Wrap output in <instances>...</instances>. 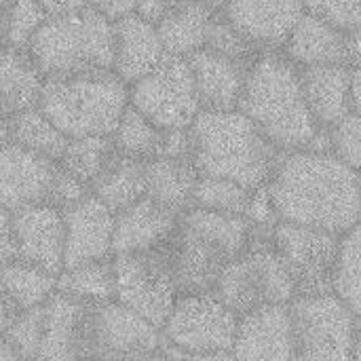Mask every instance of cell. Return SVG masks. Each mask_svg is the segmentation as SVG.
I'll use <instances>...</instances> for the list:
<instances>
[{"mask_svg":"<svg viewBox=\"0 0 361 361\" xmlns=\"http://www.w3.org/2000/svg\"><path fill=\"white\" fill-rule=\"evenodd\" d=\"M267 192L279 222L334 235L361 222V173L328 150L281 152Z\"/></svg>","mask_w":361,"mask_h":361,"instance_id":"obj_1","label":"cell"},{"mask_svg":"<svg viewBox=\"0 0 361 361\" xmlns=\"http://www.w3.org/2000/svg\"><path fill=\"white\" fill-rule=\"evenodd\" d=\"M237 110L252 118L279 152L313 148L324 133L305 99L300 70L275 51L250 61Z\"/></svg>","mask_w":361,"mask_h":361,"instance_id":"obj_2","label":"cell"},{"mask_svg":"<svg viewBox=\"0 0 361 361\" xmlns=\"http://www.w3.org/2000/svg\"><path fill=\"white\" fill-rule=\"evenodd\" d=\"M199 176L233 180L250 190L269 184L281 152L241 110H201L188 127Z\"/></svg>","mask_w":361,"mask_h":361,"instance_id":"obj_3","label":"cell"},{"mask_svg":"<svg viewBox=\"0 0 361 361\" xmlns=\"http://www.w3.org/2000/svg\"><path fill=\"white\" fill-rule=\"evenodd\" d=\"M252 233L254 228L243 216L186 209L163 245L178 292H212L220 273L252 245Z\"/></svg>","mask_w":361,"mask_h":361,"instance_id":"obj_4","label":"cell"},{"mask_svg":"<svg viewBox=\"0 0 361 361\" xmlns=\"http://www.w3.org/2000/svg\"><path fill=\"white\" fill-rule=\"evenodd\" d=\"M129 106V87L112 70L44 78L38 110L66 135H112Z\"/></svg>","mask_w":361,"mask_h":361,"instance_id":"obj_5","label":"cell"},{"mask_svg":"<svg viewBox=\"0 0 361 361\" xmlns=\"http://www.w3.org/2000/svg\"><path fill=\"white\" fill-rule=\"evenodd\" d=\"M27 53L44 78L114 68V23L87 6L49 17L32 36Z\"/></svg>","mask_w":361,"mask_h":361,"instance_id":"obj_6","label":"cell"},{"mask_svg":"<svg viewBox=\"0 0 361 361\" xmlns=\"http://www.w3.org/2000/svg\"><path fill=\"white\" fill-rule=\"evenodd\" d=\"M237 317L271 305H290L296 283L273 247H247L218 277L212 290Z\"/></svg>","mask_w":361,"mask_h":361,"instance_id":"obj_7","label":"cell"},{"mask_svg":"<svg viewBox=\"0 0 361 361\" xmlns=\"http://www.w3.org/2000/svg\"><path fill=\"white\" fill-rule=\"evenodd\" d=\"M296 361H353L355 315L334 294H298L290 302Z\"/></svg>","mask_w":361,"mask_h":361,"instance_id":"obj_8","label":"cell"},{"mask_svg":"<svg viewBox=\"0 0 361 361\" xmlns=\"http://www.w3.org/2000/svg\"><path fill=\"white\" fill-rule=\"evenodd\" d=\"M163 336L144 317L116 300L87 305L80 330L82 361H135L157 357Z\"/></svg>","mask_w":361,"mask_h":361,"instance_id":"obj_9","label":"cell"},{"mask_svg":"<svg viewBox=\"0 0 361 361\" xmlns=\"http://www.w3.org/2000/svg\"><path fill=\"white\" fill-rule=\"evenodd\" d=\"M112 267L114 300L161 330L180 296L165 247L112 256Z\"/></svg>","mask_w":361,"mask_h":361,"instance_id":"obj_10","label":"cell"},{"mask_svg":"<svg viewBox=\"0 0 361 361\" xmlns=\"http://www.w3.org/2000/svg\"><path fill=\"white\" fill-rule=\"evenodd\" d=\"M129 106L161 131L188 129L201 112L188 59L167 55L150 74L129 85Z\"/></svg>","mask_w":361,"mask_h":361,"instance_id":"obj_11","label":"cell"},{"mask_svg":"<svg viewBox=\"0 0 361 361\" xmlns=\"http://www.w3.org/2000/svg\"><path fill=\"white\" fill-rule=\"evenodd\" d=\"M239 317L214 294H180L161 328L163 341L182 353H222L235 343Z\"/></svg>","mask_w":361,"mask_h":361,"instance_id":"obj_12","label":"cell"},{"mask_svg":"<svg viewBox=\"0 0 361 361\" xmlns=\"http://www.w3.org/2000/svg\"><path fill=\"white\" fill-rule=\"evenodd\" d=\"M338 241L341 235L322 228L277 222L273 226L271 247L292 275L298 294H322L332 292Z\"/></svg>","mask_w":361,"mask_h":361,"instance_id":"obj_13","label":"cell"},{"mask_svg":"<svg viewBox=\"0 0 361 361\" xmlns=\"http://www.w3.org/2000/svg\"><path fill=\"white\" fill-rule=\"evenodd\" d=\"M57 161L13 142L0 146V207L15 214L32 205H51Z\"/></svg>","mask_w":361,"mask_h":361,"instance_id":"obj_14","label":"cell"},{"mask_svg":"<svg viewBox=\"0 0 361 361\" xmlns=\"http://www.w3.org/2000/svg\"><path fill=\"white\" fill-rule=\"evenodd\" d=\"M235 361H296V338L290 305H271L239 317Z\"/></svg>","mask_w":361,"mask_h":361,"instance_id":"obj_15","label":"cell"},{"mask_svg":"<svg viewBox=\"0 0 361 361\" xmlns=\"http://www.w3.org/2000/svg\"><path fill=\"white\" fill-rule=\"evenodd\" d=\"M17 258L44 269L51 275L63 271L66 224L61 209L53 205H32L13 214Z\"/></svg>","mask_w":361,"mask_h":361,"instance_id":"obj_16","label":"cell"},{"mask_svg":"<svg viewBox=\"0 0 361 361\" xmlns=\"http://www.w3.org/2000/svg\"><path fill=\"white\" fill-rule=\"evenodd\" d=\"M66 224L63 269L112 258L114 214L93 195L61 209Z\"/></svg>","mask_w":361,"mask_h":361,"instance_id":"obj_17","label":"cell"},{"mask_svg":"<svg viewBox=\"0 0 361 361\" xmlns=\"http://www.w3.org/2000/svg\"><path fill=\"white\" fill-rule=\"evenodd\" d=\"M220 13L254 47H283L307 6L305 0H226Z\"/></svg>","mask_w":361,"mask_h":361,"instance_id":"obj_18","label":"cell"},{"mask_svg":"<svg viewBox=\"0 0 361 361\" xmlns=\"http://www.w3.org/2000/svg\"><path fill=\"white\" fill-rule=\"evenodd\" d=\"M186 59L192 70L201 110H237L250 63L207 47Z\"/></svg>","mask_w":361,"mask_h":361,"instance_id":"obj_19","label":"cell"},{"mask_svg":"<svg viewBox=\"0 0 361 361\" xmlns=\"http://www.w3.org/2000/svg\"><path fill=\"white\" fill-rule=\"evenodd\" d=\"M167 57L157 23L133 13L114 21L112 72L129 87L150 74Z\"/></svg>","mask_w":361,"mask_h":361,"instance_id":"obj_20","label":"cell"},{"mask_svg":"<svg viewBox=\"0 0 361 361\" xmlns=\"http://www.w3.org/2000/svg\"><path fill=\"white\" fill-rule=\"evenodd\" d=\"M178 214L161 207L152 199H140L114 216L112 256L152 252L163 247L171 239L178 226Z\"/></svg>","mask_w":361,"mask_h":361,"instance_id":"obj_21","label":"cell"},{"mask_svg":"<svg viewBox=\"0 0 361 361\" xmlns=\"http://www.w3.org/2000/svg\"><path fill=\"white\" fill-rule=\"evenodd\" d=\"M286 57L296 68L347 66L345 32L319 15L305 13L283 42Z\"/></svg>","mask_w":361,"mask_h":361,"instance_id":"obj_22","label":"cell"},{"mask_svg":"<svg viewBox=\"0 0 361 361\" xmlns=\"http://www.w3.org/2000/svg\"><path fill=\"white\" fill-rule=\"evenodd\" d=\"M298 70L305 99L322 129L332 127L353 110L349 66H311Z\"/></svg>","mask_w":361,"mask_h":361,"instance_id":"obj_23","label":"cell"},{"mask_svg":"<svg viewBox=\"0 0 361 361\" xmlns=\"http://www.w3.org/2000/svg\"><path fill=\"white\" fill-rule=\"evenodd\" d=\"M82 302L55 292L44 305V332L36 361H82Z\"/></svg>","mask_w":361,"mask_h":361,"instance_id":"obj_24","label":"cell"},{"mask_svg":"<svg viewBox=\"0 0 361 361\" xmlns=\"http://www.w3.org/2000/svg\"><path fill=\"white\" fill-rule=\"evenodd\" d=\"M146 197L161 207L182 216L192 207L195 186L199 182V171L192 161L154 157L144 163Z\"/></svg>","mask_w":361,"mask_h":361,"instance_id":"obj_25","label":"cell"},{"mask_svg":"<svg viewBox=\"0 0 361 361\" xmlns=\"http://www.w3.org/2000/svg\"><path fill=\"white\" fill-rule=\"evenodd\" d=\"M44 76L32 61L27 49L0 47V112L8 118L36 108Z\"/></svg>","mask_w":361,"mask_h":361,"instance_id":"obj_26","label":"cell"},{"mask_svg":"<svg viewBox=\"0 0 361 361\" xmlns=\"http://www.w3.org/2000/svg\"><path fill=\"white\" fill-rule=\"evenodd\" d=\"M214 15L216 11H212L203 0H184L171 8L161 21H157L165 53L171 57H190L205 49Z\"/></svg>","mask_w":361,"mask_h":361,"instance_id":"obj_27","label":"cell"},{"mask_svg":"<svg viewBox=\"0 0 361 361\" xmlns=\"http://www.w3.org/2000/svg\"><path fill=\"white\" fill-rule=\"evenodd\" d=\"M89 188L91 195L99 199L116 216L146 197L144 163L116 152L114 159L91 182Z\"/></svg>","mask_w":361,"mask_h":361,"instance_id":"obj_28","label":"cell"},{"mask_svg":"<svg viewBox=\"0 0 361 361\" xmlns=\"http://www.w3.org/2000/svg\"><path fill=\"white\" fill-rule=\"evenodd\" d=\"M0 283L17 311L47 305L57 292V277L19 258L0 267Z\"/></svg>","mask_w":361,"mask_h":361,"instance_id":"obj_29","label":"cell"},{"mask_svg":"<svg viewBox=\"0 0 361 361\" xmlns=\"http://www.w3.org/2000/svg\"><path fill=\"white\" fill-rule=\"evenodd\" d=\"M57 292L82 305H102L114 300L112 258L63 269L57 275Z\"/></svg>","mask_w":361,"mask_h":361,"instance_id":"obj_30","label":"cell"},{"mask_svg":"<svg viewBox=\"0 0 361 361\" xmlns=\"http://www.w3.org/2000/svg\"><path fill=\"white\" fill-rule=\"evenodd\" d=\"M68 140L70 137H66L38 110V106L19 112L8 121V142L25 150H32L40 157H47L51 161H57V163L68 146Z\"/></svg>","mask_w":361,"mask_h":361,"instance_id":"obj_31","label":"cell"},{"mask_svg":"<svg viewBox=\"0 0 361 361\" xmlns=\"http://www.w3.org/2000/svg\"><path fill=\"white\" fill-rule=\"evenodd\" d=\"M332 292L355 317H361V222L341 235L332 273Z\"/></svg>","mask_w":361,"mask_h":361,"instance_id":"obj_32","label":"cell"},{"mask_svg":"<svg viewBox=\"0 0 361 361\" xmlns=\"http://www.w3.org/2000/svg\"><path fill=\"white\" fill-rule=\"evenodd\" d=\"M116 148L110 135H87V137H72L59 159V165L91 186V182L106 169V165L114 159ZM91 190V188H89Z\"/></svg>","mask_w":361,"mask_h":361,"instance_id":"obj_33","label":"cell"},{"mask_svg":"<svg viewBox=\"0 0 361 361\" xmlns=\"http://www.w3.org/2000/svg\"><path fill=\"white\" fill-rule=\"evenodd\" d=\"M163 131L154 127L144 114H140L135 108L127 106L123 112L112 137V144L118 154L135 159V161H150L159 154Z\"/></svg>","mask_w":361,"mask_h":361,"instance_id":"obj_34","label":"cell"},{"mask_svg":"<svg viewBox=\"0 0 361 361\" xmlns=\"http://www.w3.org/2000/svg\"><path fill=\"white\" fill-rule=\"evenodd\" d=\"M252 192L254 190L233 182V180L199 176V182H197L195 195H192V207L245 218Z\"/></svg>","mask_w":361,"mask_h":361,"instance_id":"obj_35","label":"cell"},{"mask_svg":"<svg viewBox=\"0 0 361 361\" xmlns=\"http://www.w3.org/2000/svg\"><path fill=\"white\" fill-rule=\"evenodd\" d=\"M44 332V305L17 311L6 326L2 341L23 361H36Z\"/></svg>","mask_w":361,"mask_h":361,"instance_id":"obj_36","label":"cell"},{"mask_svg":"<svg viewBox=\"0 0 361 361\" xmlns=\"http://www.w3.org/2000/svg\"><path fill=\"white\" fill-rule=\"evenodd\" d=\"M49 19L38 0H11L4 23V47L27 49L32 36Z\"/></svg>","mask_w":361,"mask_h":361,"instance_id":"obj_37","label":"cell"},{"mask_svg":"<svg viewBox=\"0 0 361 361\" xmlns=\"http://www.w3.org/2000/svg\"><path fill=\"white\" fill-rule=\"evenodd\" d=\"M326 133L328 152H332L347 167L361 173V114L351 110L347 116L328 127Z\"/></svg>","mask_w":361,"mask_h":361,"instance_id":"obj_38","label":"cell"},{"mask_svg":"<svg viewBox=\"0 0 361 361\" xmlns=\"http://www.w3.org/2000/svg\"><path fill=\"white\" fill-rule=\"evenodd\" d=\"M205 47L207 49H214L218 53H224L228 57L241 59V61H245V57L254 49V44L222 13H216L214 19H212L209 32H207V44Z\"/></svg>","mask_w":361,"mask_h":361,"instance_id":"obj_39","label":"cell"},{"mask_svg":"<svg viewBox=\"0 0 361 361\" xmlns=\"http://www.w3.org/2000/svg\"><path fill=\"white\" fill-rule=\"evenodd\" d=\"M305 6L343 32L361 30V0H305Z\"/></svg>","mask_w":361,"mask_h":361,"instance_id":"obj_40","label":"cell"},{"mask_svg":"<svg viewBox=\"0 0 361 361\" xmlns=\"http://www.w3.org/2000/svg\"><path fill=\"white\" fill-rule=\"evenodd\" d=\"M91 190L85 182H80L78 178H74L72 173H68L59 163H57V173H55V182H53V192H51V205L57 209H66L78 201H82L85 197H89Z\"/></svg>","mask_w":361,"mask_h":361,"instance_id":"obj_41","label":"cell"},{"mask_svg":"<svg viewBox=\"0 0 361 361\" xmlns=\"http://www.w3.org/2000/svg\"><path fill=\"white\" fill-rule=\"evenodd\" d=\"M157 157L167 159H186L190 161V131L188 129H171L163 131L161 146Z\"/></svg>","mask_w":361,"mask_h":361,"instance_id":"obj_42","label":"cell"},{"mask_svg":"<svg viewBox=\"0 0 361 361\" xmlns=\"http://www.w3.org/2000/svg\"><path fill=\"white\" fill-rule=\"evenodd\" d=\"M17 258V243L13 231V214L0 207V267Z\"/></svg>","mask_w":361,"mask_h":361,"instance_id":"obj_43","label":"cell"},{"mask_svg":"<svg viewBox=\"0 0 361 361\" xmlns=\"http://www.w3.org/2000/svg\"><path fill=\"white\" fill-rule=\"evenodd\" d=\"M89 6L114 23L127 15H133L137 11V0H89Z\"/></svg>","mask_w":361,"mask_h":361,"instance_id":"obj_44","label":"cell"},{"mask_svg":"<svg viewBox=\"0 0 361 361\" xmlns=\"http://www.w3.org/2000/svg\"><path fill=\"white\" fill-rule=\"evenodd\" d=\"M159 357L163 361H235L231 351H222V353H182V351L169 347L165 341L161 343Z\"/></svg>","mask_w":361,"mask_h":361,"instance_id":"obj_45","label":"cell"},{"mask_svg":"<svg viewBox=\"0 0 361 361\" xmlns=\"http://www.w3.org/2000/svg\"><path fill=\"white\" fill-rule=\"evenodd\" d=\"M184 0H137V15H142L144 19L157 23L161 21L171 8H176L178 4H182Z\"/></svg>","mask_w":361,"mask_h":361,"instance_id":"obj_46","label":"cell"},{"mask_svg":"<svg viewBox=\"0 0 361 361\" xmlns=\"http://www.w3.org/2000/svg\"><path fill=\"white\" fill-rule=\"evenodd\" d=\"M38 2L47 11L49 17L68 15V13H74V11L89 6V0H38Z\"/></svg>","mask_w":361,"mask_h":361,"instance_id":"obj_47","label":"cell"},{"mask_svg":"<svg viewBox=\"0 0 361 361\" xmlns=\"http://www.w3.org/2000/svg\"><path fill=\"white\" fill-rule=\"evenodd\" d=\"M345 40H347V66L353 68L361 63V30L345 32Z\"/></svg>","mask_w":361,"mask_h":361,"instance_id":"obj_48","label":"cell"},{"mask_svg":"<svg viewBox=\"0 0 361 361\" xmlns=\"http://www.w3.org/2000/svg\"><path fill=\"white\" fill-rule=\"evenodd\" d=\"M15 313H17V309L13 307V302L8 300V296H6V292H4V288L0 283V338H2V334L6 330V326L11 324Z\"/></svg>","mask_w":361,"mask_h":361,"instance_id":"obj_49","label":"cell"},{"mask_svg":"<svg viewBox=\"0 0 361 361\" xmlns=\"http://www.w3.org/2000/svg\"><path fill=\"white\" fill-rule=\"evenodd\" d=\"M351 108L361 114V63L351 68Z\"/></svg>","mask_w":361,"mask_h":361,"instance_id":"obj_50","label":"cell"},{"mask_svg":"<svg viewBox=\"0 0 361 361\" xmlns=\"http://www.w3.org/2000/svg\"><path fill=\"white\" fill-rule=\"evenodd\" d=\"M353 361H361V317L355 319V341H353Z\"/></svg>","mask_w":361,"mask_h":361,"instance_id":"obj_51","label":"cell"},{"mask_svg":"<svg viewBox=\"0 0 361 361\" xmlns=\"http://www.w3.org/2000/svg\"><path fill=\"white\" fill-rule=\"evenodd\" d=\"M0 361H23L2 338H0Z\"/></svg>","mask_w":361,"mask_h":361,"instance_id":"obj_52","label":"cell"},{"mask_svg":"<svg viewBox=\"0 0 361 361\" xmlns=\"http://www.w3.org/2000/svg\"><path fill=\"white\" fill-rule=\"evenodd\" d=\"M11 0H0V47L4 44V23H6V8Z\"/></svg>","mask_w":361,"mask_h":361,"instance_id":"obj_53","label":"cell"},{"mask_svg":"<svg viewBox=\"0 0 361 361\" xmlns=\"http://www.w3.org/2000/svg\"><path fill=\"white\" fill-rule=\"evenodd\" d=\"M8 116H4L2 112H0V146L4 144V142H8Z\"/></svg>","mask_w":361,"mask_h":361,"instance_id":"obj_54","label":"cell"},{"mask_svg":"<svg viewBox=\"0 0 361 361\" xmlns=\"http://www.w3.org/2000/svg\"><path fill=\"white\" fill-rule=\"evenodd\" d=\"M85 361H97V360H85ZM135 361H157V357H148V360H135Z\"/></svg>","mask_w":361,"mask_h":361,"instance_id":"obj_55","label":"cell"},{"mask_svg":"<svg viewBox=\"0 0 361 361\" xmlns=\"http://www.w3.org/2000/svg\"><path fill=\"white\" fill-rule=\"evenodd\" d=\"M157 361H163V360H161V357H159V355H157Z\"/></svg>","mask_w":361,"mask_h":361,"instance_id":"obj_56","label":"cell"}]
</instances>
